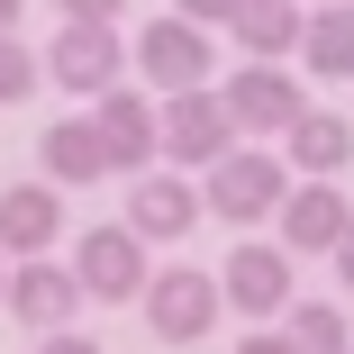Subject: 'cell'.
Masks as SVG:
<instances>
[{
	"label": "cell",
	"mask_w": 354,
	"mask_h": 354,
	"mask_svg": "<svg viewBox=\"0 0 354 354\" xmlns=\"http://www.w3.org/2000/svg\"><path fill=\"white\" fill-rule=\"evenodd\" d=\"M300 73L309 82H354V0H318V10H309Z\"/></svg>",
	"instance_id": "cell-17"
},
{
	"label": "cell",
	"mask_w": 354,
	"mask_h": 354,
	"mask_svg": "<svg viewBox=\"0 0 354 354\" xmlns=\"http://www.w3.org/2000/svg\"><path fill=\"white\" fill-rule=\"evenodd\" d=\"M281 336H291L300 354H354V327H345V309H336V300H291Z\"/></svg>",
	"instance_id": "cell-18"
},
{
	"label": "cell",
	"mask_w": 354,
	"mask_h": 354,
	"mask_svg": "<svg viewBox=\"0 0 354 354\" xmlns=\"http://www.w3.org/2000/svg\"><path fill=\"white\" fill-rule=\"evenodd\" d=\"M245 64H291L300 55V37H309V10L300 0H236V19L218 28Z\"/></svg>",
	"instance_id": "cell-14"
},
{
	"label": "cell",
	"mask_w": 354,
	"mask_h": 354,
	"mask_svg": "<svg viewBox=\"0 0 354 354\" xmlns=\"http://www.w3.org/2000/svg\"><path fill=\"white\" fill-rule=\"evenodd\" d=\"M281 155H291V173H300V182H336V173L354 164V118H336V109H309V118H291Z\"/></svg>",
	"instance_id": "cell-16"
},
{
	"label": "cell",
	"mask_w": 354,
	"mask_h": 354,
	"mask_svg": "<svg viewBox=\"0 0 354 354\" xmlns=\"http://www.w3.org/2000/svg\"><path fill=\"white\" fill-rule=\"evenodd\" d=\"M146 327L164 336V345H200L209 327L227 318V291H218V272H200V263H155V281H146Z\"/></svg>",
	"instance_id": "cell-5"
},
{
	"label": "cell",
	"mask_w": 354,
	"mask_h": 354,
	"mask_svg": "<svg viewBox=\"0 0 354 354\" xmlns=\"http://www.w3.org/2000/svg\"><path fill=\"white\" fill-rule=\"evenodd\" d=\"M218 91H227L236 127L263 136V146H272V136H291V118H309V82L291 73V64H236Z\"/></svg>",
	"instance_id": "cell-8"
},
{
	"label": "cell",
	"mask_w": 354,
	"mask_h": 354,
	"mask_svg": "<svg viewBox=\"0 0 354 354\" xmlns=\"http://www.w3.org/2000/svg\"><path fill=\"white\" fill-rule=\"evenodd\" d=\"M327 263H336V281H345V300H354V236H345V245H336Z\"/></svg>",
	"instance_id": "cell-24"
},
{
	"label": "cell",
	"mask_w": 354,
	"mask_h": 354,
	"mask_svg": "<svg viewBox=\"0 0 354 354\" xmlns=\"http://www.w3.org/2000/svg\"><path fill=\"white\" fill-rule=\"evenodd\" d=\"M64 236V191L55 182H10L0 191V254L28 263V254H55Z\"/></svg>",
	"instance_id": "cell-13"
},
{
	"label": "cell",
	"mask_w": 354,
	"mask_h": 354,
	"mask_svg": "<svg viewBox=\"0 0 354 354\" xmlns=\"http://www.w3.org/2000/svg\"><path fill=\"white\" fill-rule=\"evenodd\" d=\"M91 118H100L109 173H155V155H164V100H146V91L109 82V91L91 100Z\"/></svg>",
	"instance_id": "cell-9"
},
{
	"label": "cell",
	"mask_w": 354,
	"mask_h": 354,
	"mask_svg": "<svg viewBox=\"0 0 354 354\" xmlns=\"http://www.w3.org/2000/svg\"><path fill=\"white\" fill-rule=\"evenodd\" d=\"M127 64H136V46L118 37V19H55V46H46V73H55V91L100 100L109 82H127Z\"/></svg>",
	"instance_id": "cell-2"
},
{
	"label": "cell",
	"mask_w": 354,
	"mask_h": 354,
	"mask_svg": "<svg viewBox=\"0 0 354 354\" xmlns=\"http://www.w3.org/2000/svg\"><path fill=\"white\" fill-rule=\"evenodd\" d=\"M37 164H46V182H55V191H91V182H109L100 118H55V127L37 136Z\"/></svg>",
	"instance_id": "cell-15"
},
{
	"label": "cell",
	"mask_w": 354,
	"mask_h": 354,
	"mask_svg": "<svg viewBox=\"0 0 354 354\" xmlns=\"http://www.w3.org/2000/svg\"><path fill=\"white\" fill-rule=\"evenodd\" d=\"M236 354H300L291 336H272V327H254V336H236Z\"/></svg>",
	"instance_id": "cell-23"
},
{
	"label": "cell",
	"mask_w": 354,
	"mask_h": 354,
	"mask_svg": "<svg viewBox=\"0 0 354 354\" xmlns=\"http://www.w3.org/2000/svg\"><path fill=\"white\" fill-rule=\"evenodd\" d=\"M10 272H19V263H10V254H0V309H10Z\"/></svg>",
	"instance_id": "cell-25"
},
{
	"label": "cell",
	"mask_w": 354,
	"mask_h": 354,
	"mask_svg": "<svg viewBox=\"0 0 354 354\" xmlns=\"http://www.w3.org/2000/svg\"><path fill=\"white\" fill-rule=\"evenodd\" d=\"M173 10L200 19V28H227V19H236V0H173Z\"/></svg>",
	"instance_id": "cell-20"
},
{
	"label": "cell",
	"mask_w": 354,
	"mask_h": 354,
	"mask_svg": "<svg viewBox=\"0 0 354 354\" xmlns=\"http://www.w3.org/2000/svg\"><path fill=\"white\" fill-rule=\"evenodd\" d=\"M291 263H300V254L281 245V236H272V245H254V236H245V245L218 263V291H227V309H236V318H254V327L291 318V300H300V291H291Z\"/></svg>",
	"instance_id": "cell-6"
},
{
	"label": "cell",
	"mask_w": 354,
	"mask_h": 354,
	"mask_svg": "<svg viewBox=\"0 0 354 354\" xmlns=\"http://www.w3.org/2000/svg\"><path fill=\"white\" fill-rule=\"evenodd\" d=\"M236 146H245V127H236V109H227L218 82L164 100V155H173V173H209V164L236 155Z\"/></svg>",
	"instance_id": "cell-4"
},
{
	"label": "cell",
	"mask_w": 354,
	"mask_h": 354,
	"mask_svg": "<svg viewBox=\"0 0 354 354\" xmlns=\"http://www.w3.org/2000/svg\"><path fill=\"white\" fill-rule=\"evenodd\" d=\"M200 209H209V191H191V173H127V227L146 236V245L191 236Z\"/></svg>",
	"instance_id": "cell-11"
},
{
	"label": "cell",
	"mask_w": 354,
	"mask_h": 354,
	"mask_svg": "<svg viewBox=\"0 0 354 354\" xmlns=\"http://www.w3.org/2000/svg\"><path fill=\"white\" fill-rule=\"evenodd\" d=\"M136 46V73H146V91H200V82H218V46H209V28L200 19H182V10H164V19H146L127 37Z\"/></svg>",
	"instance_id": "cell-3"
},
{
	"label": "cell",
	"mask_w": 354,
	"mask_h": 354,
	"mask_svg": "<svg viewBox=\"0 0 354 354\" xmlns=\"http://www.w3.org/2000/svg\"><path fill=\"white\" fill-rule=\"evenodd\" d=\"M73 272H82V291H91V300H109V309L146 300V281H155L146 236H136L127 218H118V227H82V236H73Z\"/></svg>",
	"instance_id": "cell-7"
},
{
	"label": "cell",
	"mask_w": 354,
	"mask_h": 354,
	"mask_svg": "<svg viewBox=\"0 0 354 354\" xmlns=\"http://www.w3.org/2000/svg\"><path fill=\"white\" fill-rule=\"evenodd\" d=\"M300 10H318V0H300Z\"/></svg>",
	"instance_id": "cell-27"
},
{
	"label": "cell",
	"mask_w": 354,
	"mask_h": 354,
	"mask_svg": "<svg viewBox=\"0 0 354 354\" xmlns=\"http://www.w3.org/2000/svg\"><path fill=\"white\" fill-rule=\"evenodd\" d=\"M19 10H28V0H0V28H19Z\"/></svg>",
	"instance_id": "cell-26"
},
{
	"label": "cell",
	"mask_w": 354,
	"mask_h": 354,
	"mask_svg": "<svg viewBox=\"0 0 354 354\" xmlns=\"http://www.w3.org/2000/svg\"><path fill=\"white\" fill-rule=\"evenodd\" d=\"M37 73H46V55H37L19 28H0V109L28 100V91H37Z\"/></svg>",
	"instance_id": "cell-19"
},
{
	"label": "cell",
	"mask_w": 354,
	"mask_h": 354,
	"mask_svg": "<svg viewBox=\"0 0 354 354\" xmlns=\"http://www.w3.org/2000/svg\"><path fill=\"white\" fill-rule=\"evenodd\" d=\"M127 0H55V19H118Z\"/></svg>",
	"instance_id": "cell-21"
},
{
	"label": "cell",
	"mask_w": 354,
	"mask_h": 354,
	"mask_svg": "<svg viewBox=\"0 0 354 354\" xmlns=\"http://www.w3.org/2000/svg\"><path fill=\"white\" fill-rule=\"evenodd\" d=\"M354 236V200L336 182H291V200H281V245L291 254H336Z\"/></svg>",
	"instance_id": "cell-12"
},
{
	"label": "cell",
	"mask_w": 354,
	"mask_h": 354,
	"mask_svg": "<svg viewBox=\"0 0 354 354\" xmlns=\"http://www.w3.org/2000/svg\"><path fill=\"white\" fill-rule=\"evenodd\" d=\"M200 182H209V218H227V227H263V218H281V200H291V155H272L263 136H245V146L218 155Z\"/></svg>",
	"instance_id": "cell-1"
},
{
	"label": "cell",
	"mask_w": 354,
	"mask_h": 354,
	"mask_svg": "<svg viewBox=\"0 0 354 354\" xmlns=\"http://www.w3.org/2000/svg\"><path fill=\"white\" fill-rule=\"evenodd\" d=\"M91 291H82V272L73 263H55V254H28L19 272H10V318L28 327V336H55V327H73V309H82Z\"/></svg>",
	"instance_id": "cell-10"
},
{
	"label": "cell",
	"mask_w": 354,
	"mask_h": 354,
	"mask_svg": "<svg viewBox=\"0 0 354 354\" xmlns=\"http://www.w3.org/2000/svg\"><path fill=\"white\" fill-rule=\"evenodd\" d=\"M37 354H100L91 336H73V327H55V336H37Z\"/></svg>",
	"instance_id": "cell-22"
}]
</instances>
